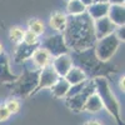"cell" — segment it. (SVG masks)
<instances>
[{
    "instance_id": "obj_2",
    "label": "cell",
    "mask_w": 125,
    "mask_h": 125,
    "mask_svg": "<svg viewBox=\"0 0 125 125\" xmlns=\"http://www.w3.org/2000/svg\"><path fill=\"white\" fill-rule=\"evenodd\" d=\"M93 81H94V85H95V93L99 95V98L103 103V106L114 116V119L116 120V123L119 125H123L121 116H120L119 101L116 100L114 93L111 91L109 81L104 76H96Z\"/></svg>"
},
{
    "instance_id": "obj_26",
    "label": "cell",
    "mask_w": 125,
    "mask_h": 125,
    "mask_svg": "<svg viewBox=\"0 0 125 125\" xmlns=\"http://www.w3.org/2000/svg\"><path fill=\"white\" fill-rule=\"evenodd\" d=\"M10 115H11V114L8 111V109L5 108V105H0V121L8 120Z\"/></svg>"
},
{
    "instance_id": "obj_22",
    "label": "cell",
    "mask_w": 125,
    "mask_h": 125,
    "mask_svg": "<svg viewBox=\"0 0 125 125\" xmlns=\"http://www.w3.org/2000/svg\"><path fill=\"white\" fill-rule=\"evenodd\" d=\"M39 36H36L34 33H31L30 30H25L24 33V38H23V43L28 44V45H33V46H38L39 44Z\"/></svg>"
},
{
    "instance_id": "obj_32",
    "label": "cell",
    "mask_w": 125,
    "mask_h": 125,
    "mask_svg": "<svg viewBox=\"0 0 125 125\" xmlns=\"http://www.w3.org/2000/svg\"><path fill=\"white\" fill-rule=\"evenodd\" d=\"M0 54H3V45H1V43H0Z\"/></svg>"
},
{
    "instance_id": "obj_24",
    "label": "cell",
    "mask_w": 125,
    "mask_h": 125,
    "mask_svg": "<svg viewBox=\"0 0 125 125\" xmlns=\"http://www.w3.org/2000/svg\"><path fill=\"white\" fill-rule=\"evenodd\" d=\"M86 81H88V80H86ZM86 81L80 83V84H76V85H70V89H69V91H68V94H66L65 98H70V96H74V95H76V94H79L83 89L85 88Z\"/></svg>"
},
{
    "instance_id": "obj_17",
    "label": "cell",
    "mask_w": 125,
    "mask_h": 125,
    "mask_svg": "<svg viewBox=\"0 0 125 125\" xmlns=\"http://www.w3.org/2000/svg\"><path fill=\"white\" fill-rule=\"evenodd\" d=\"M103 108H104V106H103V103H101L99 95H98L96 93H94V94H91V95L86 99L83 110L88 111V113H90V114H96V113H99Z\"/></svg>"
},
{
    "instance_id": "obj_8",
    "label": "cell",
    "mask_w": 125,
    "mask_h": 125,
    "mask_svg": "<svg viewBox=\"0 0 125 125\" xmlns=\"http://www.w3.org/2000/svg\"><path fill=\"white\" fill-rule=\"evenodd\" d=\"M93 26H94V34H95L96 40H100L103 38L113 34L116 29V26L108 19V16L98 19V20H94Z\"/></svg>"
},
{
    "instance_id": "obj_20",
    "label": "cell",
    "mask_w": 125,
    "mask_h": 125,
    "mask_svg": "<svg viewBox=\"0 0 125 125\" xmlns=\"http://www.w3.org/2000/svg\"><path fill=\"white\" fill-rule=\"evenodd\" d=\"M28 25H29V30L31 31V33H34L36 36L43 35L44 31H45L44 23L41 21V20H39V19H31Z\"/></svg>"
},
{
    "instance_id": "obj_14",
    "label": "cell",
    "mask_w": 125,
    "mask_h": 125,
    "mask_svg": "<svg viewBox=\"0 0 125 125\" xmlns=\"http://www.w3.org/2000/svg\"><path fill=\"white\" fill-rule=\"evenodd\" d=\"M64 79L69 83L70 85H76V84H80V83L86 81L88 80V75L81 68L73 65L70 68V70L68 71V74L64 76Z\"/></svg>"
},
{
    "instance_id": "obj_12",
    "label": "cell",
    "mask_w": 125,
    "mask_h": 125,
    "mask_svg": "<svg viewBox=\"0 0 125 125\" xmlns=\"http://www.w3.org/2000/svg\"><path fill=\"white\" fill-rule=\"evenodd\" d=\"M109 6H110L109 3H93L89 8H86V14L94 21V20L108 16Z\"/></svg>"
},
{
    "instance_id": "obj_31",
    "label": "cell",
    "mask_w": 125,
    "mask_h": 125,
    "mask_svg": "<svg viewBox=\"0 0 125 125\" xmlns=\"http://www.w3.org/2000/svg\"><path fill=\"white\" fill-rule=\"evenodd\" d=\"M93 3H109V0H93Z\"/></svg>"
},
{
    "instance_id": "obj_15",
    "label": "cell",
    "mask_w": 125,
    "mask_h": 125,
    "mask_svg": "<svg viewBox=\"0 0 125 125\" xmlns=\"http://www.w3.org/2000/svg\"><path fill=\"white\" fill-rule=\"evenodd\" d=\"M38 46H33V45H28L25 43H20L15 50V62L20 64V62H24L26 60H29L33 55L34 50Z\"/></svg>"
},
{
    "instance_id": "obj_30",
    "label": "cell",
    "mask_w": 125,
    "mask_h": 125,
    "mask_svg": "<svg viewBox=\"0 0 125 125\" xmlns=\"http://www.w3.org/2000/svg\"><path fill=\"white\" fill-rule=\"evenodd\" d=\"M84 125H103V124L99 123L98 120H89V121H86Z\"/></svg>"
},
{
    "instance_id": "obj_9",
    "label": "cell",
    "mask_w": 125,
    "mask_h": 125,
    "mask_svg": "<svg viewBox=\"0 0 125 125\" xmlns=\"http://www.w3.org/2000/svg\"><path fill=\"white\" fill-rule=\"evenodd\" d=\"M50 65L53 66V69L55 70L59 78H64L74 64H73V58L70 54H62V55L54 58L53 62Z\"/></svg>"
},
{
    "instance_id": "obj_28",
    "label": "cell",
    "mask_w": 125,
    "mask_h": 125,
    "mask_svg": "<svg viewBox=\"0 0 125 125\" xmlns=\"http://www.w3.org/2000/svg\"><path fill=\"white\" fill-rule=\"evenodd\" d=\"M110 5H124V0H109Z\"/></svg>"
},
{
    "instance_id": "obj_11",
    "label": "cell",
    "mask_w": 125,
    "mask_h": 125,
    "mask_svg": "<svg viewBox=\"0 0 125 125\" xmlns=\"http://www.w3.org/2000/svg\"><path fill=\"white\" fill-rule=\"evenodd\" d=\"M108 19L116 28L125 24V8L124 5H110L108 11Z\"/></svg>"
},
{
    "instance_id": "obj_6",
    "label": "cell",
    "mask_w": 125,
    "mask_h": 125,
    "mask_svg": "<svg viewBox=\"0 0 125 125\" xmlns=\"http://www.w3.org/2000/svg\"><path fill=\"white\" fill-rule=\"evenodd\" d=\"M41 48L45 49L48 53L51 55V58H56L59 55L62 54H69V49L64 41V38H62V34H54L48 36L44 41Z\"/></svg>"
},
{
    "instance_id": "obj_29",
    "label": "cell",
    "mask_w": 125,
    "mask_h": 125,
    "mask_svg": "<svg viewBox=\"0 0 125 125\" xmlns=\"http://www.w3.org/2000/svg\"><path fill=\"white\" fill-rule=\"evenodd\" d=\"M79 1H80L83 5H84L85 8H89V6L93 4V0H79Z\"/></svg>"
},
{
    "instance_id": "obj_18",
    "label": "cell",
    "mask_w": 125,
    "mask_h": 125,
    "mask_svg": "<svg viewBox=\"0 0 125 125\" xmlns=\"http://www.w3.org/2000/svg\"><path fill=\"white\" fill-rule=\"evenodd\" d=\"M70 89V84L64 79V78H59L56 80V83L50 88L51 93H53V95L58 99H62L66 96V94Z\"/></svg>"
},
{
    "instance_id": "obj_21",
    "label": "cell",
    "mask_w": 125,
    "mask_h": 125,
    "mask_svg": "<svg viewBox=\"0 0 125 125\" xmlns=\"http://www.w3.org/2000/svg\"><path fill=\"white\" fill-rule=\"evenodd\" d=\"M24 33H25V30L23 28H20V26H13L11 29H10V31H9V38H10V40H11V41H14V43L20 44V43H23Z\"/></svg>"
},
{
    "instance_id": "obj_1",
    "label": "cell",
    "mask_w": 125,
    "mask_h": 125,
    "mask_svg": "<svg viewBox=\"0 0 125 125\" xmlns=\"http://www.w3.org/2000/svg\"><path fill=\"white\" fill-rule=\"evenodd\" d=\"M62 38L68 49L75 53H81L94 48L96 38L94 34L93 20L86 13L68 18Z\"/></svg>"
},
{
    "instance_id": "obj_23",
    "label": "cell",
    "mask_w": 125,
    "mask_h": 125,
    "mask_svg": "<svg viewBox=\"0 0 125 125\" xmlns=\"http://www.w3.org/2000/svg\"><path fill=\"white\" fill-rule=\"evenodd\" d=\"M5 108L8 109L10 114H16L20 110V103L16 99H9L5 104Z\"/></svg>"
},
{
    "instance_id": "obj_5",
    "label": "cell",
    "mask_w": 125,
    "mask_h": 125,
    "mask_svg": "<svg viewBox=\"0 0 125 125\" xmlns=\"http://www.w3.org/2000/svg\"><path fill=\"white\" fill-rule=\"evenodd\" d=\"M94 93H95L94 81L88 80L85 88L83 89L79 94H76V95H74V96H70V98H65V104L71 111L80 113V111H83V108H84V104H85L86 99Z\"/></svg>"
},
{
    "instance_id": "obj_25",
    "label": "cell",
    "mask_w": 125,
    "mask_h": 125,
    "mask_svg": "<svg viewBox=\"0 0 125 125\" xmlns=\"http://www.w3.org/2000/svg\"><path fill=\"white\" fill-rule=\"evenodd\" d=\"M114 34L116 35V38L119 39L120 43H124V39H125V28H124V26L116 28L115 31H114Z\"/></svg>"
},
{
    "instance_id": "obj_10",
    "label": "cell",
    "mask_w": 125,
    "mask_h": 125,
    "mask_svg": "<svg viewBox=\"0 0 125 125\" xmlns=\"http://www.w3.org/2000/svg\"><path fill=\"white\" fill-rule=\"evenodd\" d=\"M19 75H14L9 68L8 56L4 54H0V83L4 84H11L18 79Z\"/></svg>"
},
{
    "instance_id": "obj_13",
    "label": "cell",
    "mask_w": 125,
    "mask_h": 125,
    "mask_svg": "<svg viewBox=\"0 0 125 125\" xmlns=\"http://www.w3.org/2000/svg\"><path fill=\"white\" fill-rule=\"evenodd\" d=\"M30 60L35 64L36 69L41 70L43 68L50 65V61H51V55L48 53V51L43 48H36L34 50L33 55H31Z\"/></svg>"
},
{
    "instance_id": "obj_4",
    "label": "cell",
    "mask_w": 125,
    "mask_h": 125,
    "mask_svg": "<svg viewBox=\"0 0 125 125\" xmlns=\"http://www.w3.org/2000/svg\"><path fill=\"white\" fill-rule=\"evenodd\" d=\"M120 41L116 38L115 34H110L100 40H96L95 45H94V54H95L96 59L100 62H108L118 51L120 46Z\"/></svg>"
},
{
    "instance_id": "obj_16",
    "label": "cell",
    "mask_w": 125,
    "mask_h": 125,
    "mask_svg": "<svg viewBox=\"0 0 125 125\" xmlns=\"http://www.w3.org/2000/svg\"><path fill=\"white\" fill-rule=\"evenodd\" d=\"M66 21H68V16L64 13H54L50 16L49 24L59 34H62L66 26Z\"/></svg>"
},
{
    "instance_id": "obj_19",
    "label": "cell",
    "mask_w": 125,
    "mask_h": 125,
    "mask_svg": "<svg viewBox=\"0 0 125 125\" xmlns=\"http://www.w3.org/2000/svg\"><path fill=\"white\" fill-rule=\"evenodd\" d=\"M66 13L70 16H76L86 13V8L83 5L79 0H71L66 4Z\"/></svg>"
},
{
    "instance_id": "obj_33",
    "label": "cell",
    "mask_w": 125,
    "mask_h": 125,
    "mask_svg": "<svg viewBox=\"0 0 125 125\" xmlns=\"http://www.w3.org/2000/svg\"><path fill=\"white\" fill-rule=\"evenodd\" d=\"M65 1H66V3H69V1H71V0H65Z\"/></svg>"
},
{
    "instance_id": "obj_7",
    "label": "cell",
    "mask_w": 125,
    "mask_h": 125,
    "mask_svg": "<svg viewBox=\"0 0 125 125\" xmlns=\"http://www.w3.org/2000/svg\"><path fill=\"white\" fill-rule=\"evenodd\" d=\"M58 79H59V76H58V74L55 73V70L53 69L51 65L43 68L39 71L38 85H36V89L34 90V94L40 91L41 89H50L56 83Z\"/></svg>"
},
{
    "instance_id": "obj_27",
    "label": "cell",
    "mask_w": 125,
    "mask_h": 125,
    "mask_svg": "<svg viewBox=\"0 0 125 125\" xmlns=\"http://www.w3.org/2000/svg\"><path fill=\"white\" fill-rule=\"evenodd\" d=\"M119 88H120V90L124 93L125 91V79H124V76H121L120 78V81H119Z\"/></svg>"
},
{
    "instance_id": "obj_3",
    "label": "cell",
    "mask_w": 125,
    "mask_h": 125,
    "mask_svg": "<svg viewBox=\"0 0 125 125\" xmlns=\"http://www.w3.org/2000/svg\"><path fill=\"white\" fill-rule=\"evenodd\" d=\"M38 78H39V71H33L30 69H26L21 75H19L18 79L10 84L11 91L14 95L18 96H28L33 95L34 90L38 85Z\"/></svg>"
}]
</instances>
